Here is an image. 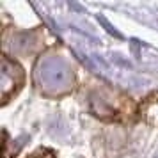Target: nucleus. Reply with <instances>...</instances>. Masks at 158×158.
<instances>
[{"label":"nucleus","instance_id":"obj_1","mask_svg":"<svg viewBox=\"0 0 158 158\" xmlns=\"http://www.w3.org/2000/svg\"><path fill=\"white\" fill-rule=\"evenodd\" d=\"M41 80H44L48 84V87H57L69 80V73L60 60L53 59V60H48L41 68Z\"/></svg>","mask_w":158,"mask_h":158}]
</instances>
